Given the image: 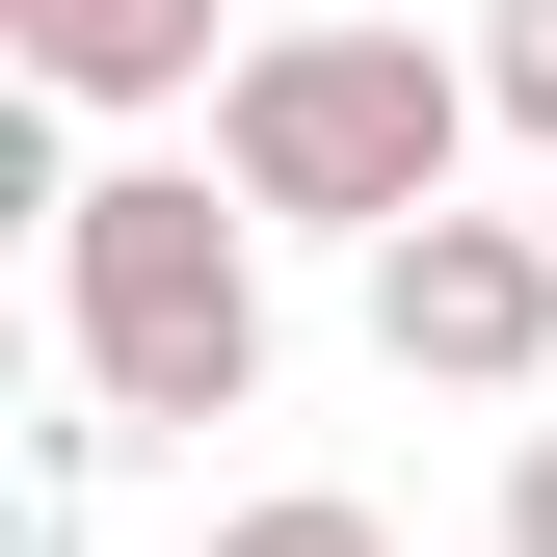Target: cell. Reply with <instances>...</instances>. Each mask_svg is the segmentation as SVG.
Returning a JSON list of instances; mask_svg holds the SVG:
<instances>
[{
	"mask_svg": "<svg viewBox=\"0 0 557 557\" xmlns=\"http://www.w3.org/2000/svg\"><path fill=\"white\" fill-rule=\"evenodd\" d=\"M451 160H478V53H425V27H239V81H213V186L293 239L451 213Z\"/></svg>",
	"mask_w": 557,
	"mask_h": 557,
	"instance_id": "6da1fadb",
	"label": "cell"
},
{
	"mask_svg": "<svg viewBox=\"0 0 557 557\" xmlns=\"http://www.w3.org/2000/svg\"><path fill=\"white\" fill-rule=\"evenodd\" d=\"M53 319H81L107 425H239L265 398V213H213V160H107L53 213Z\"/></svg>",
	"mask_w": 557,
	"mask_h": 557,
	"instance_id": "7a4b0ae2",
	"label": "cell"
},
{
	"mask_svg": "<svg viewBox=\"0 0 557 557\" xmlns=\"http://www.w3.org/2000/svg\"><path fill=\"white\" fill-rule=\"evenodd\" d=\"M372 345L451 372V398H531V372H557V213H478V186L398 213V239H372Z\"/></svg>",
	"mask_w": 557,
	"mask_h": 557,
	"instance_id": "3957f363",
	"label": "cell"
},
{
	"mask_svg": "<svg viewBox=\"0 0 557 557\" xmlns=\"http://www.w3.org/2000/svg\"><path fill=\"white\" fill-rule=\"evenodd\" d=\"M0 53H27L53 107H186V81H239L213 0H0Z\"/></svg>",
	"mask_w": 557,
	"mask_h": 557,
	"instance_id": "277c9868",
	"label": "cell"
},
{
	"mask_svg": "<svg viewBox=\"0 0 557 557\" xmlns=\"http://www.w3.org/2000/svg\"><path fill=\"white\" fill-rule=\"evenodd\" d=\"M478 107H505L531 160H557V0H478Z\"/></svg>",
	"mask_w": 557,
	"mask_h": 557,
	"instance_id": "5b68a950",
	"label": "cell"
},
{
	"mask_svg": "<svg viewBox=\"0 0 557 557\" xmlns=\"http://www.w3.org/2000/svg\"><path fill=\"white\" fill-rule=\"evenodd\" d=\"M213 557H398V531H372V505H319V478H293V505H239Z\"/></svg>",
	"mask_w": 557,
	"mask_h": 557,
	"instance_id": "8992f818",
	"label": "cell"
},
{
	"mask_svg": "<svg viewBox=\"0 0 557 557\" xmlns=\"http://www.w3.org/2000/svg\"><path fill=\"white\" fill-rule=\"evenodd\" d=\"M505 557H557V425H531V451H505Z\"/></svg>",
	"mask_w": 557,
	"mask_h": 557,
	"instance_id": "52a82bcc",
	"label": "cell"
}]
</instances>
